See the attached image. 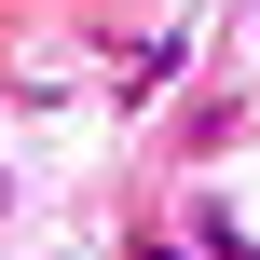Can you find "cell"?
Segmentation results:
<instances>
[{
	"instance_id": "6da1fadb",
	"label": "cell",
	"mask_w": 260,
	"mask_h": 260,
	"mask_svg": "<svg viewBox=\"0 0 260 260\" xmlns=\"http://www.w3.org/2000/svg\"><path fill=\"white\" fill-rule=\"evenodd\" d=\"M151 260H178V247H151Z\"/></svg>"
}]
</instances>
